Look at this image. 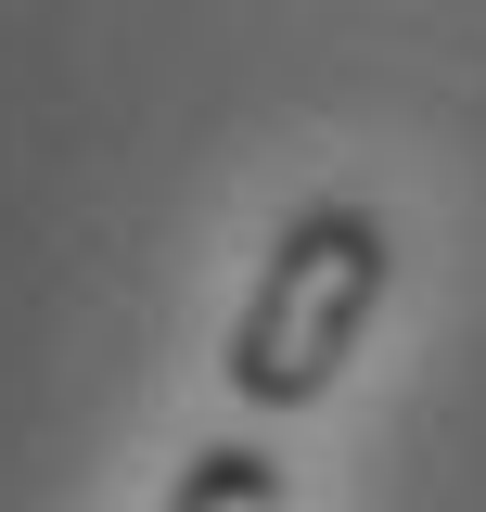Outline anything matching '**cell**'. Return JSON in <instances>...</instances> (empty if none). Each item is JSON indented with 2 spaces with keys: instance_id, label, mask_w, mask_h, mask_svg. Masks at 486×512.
<instances>
[{
  "instance_id": "2",
  "label": "cell",
  "mask_w": 486,
  "mask_h": 512,
  "mask_svg": "<svg viewBox=\"0 0 486 512\" xmlns=\"http://www.w3.org/2000/svg\"><path fill=\"white\" fill-rule=\"evenodd\" d=\"M167 512H282V461L269 448H192V474L167 487Z\"/></svg>"
},
{
  "instance_id": "1",
  "label": "cell",
  "mask_w": 486,
  "mask_h": 512,
  "mask_svg": "<svg viewBox=\"0 0 486 512\" xmlns=\"http://www.w3.org/2000/svg\"><path fill=\"white\" fill-rule=\"evenodd\" d=\"M384 282H397V244H384L371 205H307V218H282V244H269L256 295H243V333H231V397L243 410H307L320 384L359 359Z\"/></svg>"
}]
</instances>
